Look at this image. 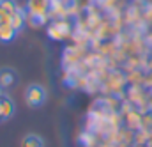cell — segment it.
<instances>
[{
	"instance_id": "cell-3",
	"label": "cell",
	"mask_w": 152,
	"mask_h": 147,
	"mask_svg": "<svg viewBox=\"0 0 152 147\" xmlns=\"http://www.w3.org/2000/svg\"><path fill=\"white\" fill-rule=\"evenodd\" d=\"M27 103L30 105V107H41L42 103H44V99H46V92H44V89L42 87H39V85H32L28 90H27Z\"/></svg>"
},
{
	"instance_id": "cell-8",
	"label": "cell",
	"mask_w": 152,
	"mask_h": 147,
	"mask_svg": "<svg viewBox=\"0 0 152 147\" xmlns=\"http://www.w3.org/2000/svg\"><path fill=\"white\" fill-rule=\"evenodd\" d=\"M14 83V74L11 71H2L0 73V87H11Z\"/></svg>"
},
{
	"instance_id": "cell-1",
	"label": "cell",
	"mask_w": 152,
	"mask_h": 147,
	"mask_svg": "<svg viewBox=\"0 0 152 147\" xmlns=\"http://www.w3.org/2000/svg\"><path fill=\"white\" fill-rule=\"evenodd\" d=\"M48 36H50V39H55V41L67 39V37L71 36V23L66 21V20H57V21L50 23Z\"/></svg>"
},
{
	"instance_id": "cell-6",
	"label": "cell",
	"mask_w": 152,
	"mask_h": 147,
	"mask_svg": "<svg viewBox=\"0 0 152 147\" xmlns=\"http://www.w3.org/2000/svg\"><path fill=\"white\" fill-rule=\"evenodd\" d=\"M21 147H44V142L37 135H27L21 140Z\"/></svg>"
},
{
	"instance_id": "cell-7",
	"label": "cell",
	"mask_w": 152,
	"mask_h": 147,
	"mask_svg": "<svg viewBox=\"0 0 152 147\" xmlns=\"http://www.w3.org/2000/svg\"><path fill=\"white\" fill-rule=\"evenodd\" d=\"M0 5H2V12L11 16V18L18 12V7H16V4L12 0H0Z\"/></svg>"
},
{
	"instance_id": "cell-10",
	"label": "cell",
	"mask_w": 152,
	"mask_h": 147,
	"mask_svg": "<svg viewBox=\"0 0 152 147\" xmlns=\"http://www.w3.org/2000/svg\"><path fill=\"white\" fill-rule=\"evenodd\" d=\"M0 98H2V87H0Z\"/></svg>"
},
{
	"instance_id": "cell-9",
	"label": "cell",
	"mask_w": 152,
	"mask_h": 147,
	"mask_svg": "<svg viewBox=\"0 0 152 147\" xmlns=\"http://www.w3.org/2000/svg\"><path fill=\"white\" fill-rule=\"evenodd\" d=\"M0 16H2V5H0Z\"/></svg>"
},
{
	"instance_id": "cell-2",
	"label": "cell",
	"mask_w": 152,
	"mask_h": 147,
	"mask_svg": "<svg viewBox=\"0 0 152 147\" xmlns=\"http://www.w3.org/2000/svg\"><path fill=\"white\" fill-rule=\"evenodd\" d=\"M16 32L18 30L12 27V18L2 12V16H0V41H4V43L11 41L16 36Z\"/></svg>"
},
{
	"instance_id": "cell-4",
	"label": "cell",
	"mask_w": 152,
	"mask_h": 147,
	"mask_svg": "<svg viewBox=\"0 0 152 147\" xmlns=\"http://www.w3.org/2000/svg\"><path fill=\"white\" fill-rule=\"evenodd\" d=\"M27 9L30 16H48L50 0H28Z\"/></svg>"
},
{
	"instance_id": "cell-5",
	"label": "cell",
	"mask_w": 152,
	"mask_h": 147,
	"mask_svg": "<svg viewBox=\"0 0 152 147\" xmlns=\"http://www.w3.org/2000/svg\"><path fill=\"white\" fill-rule=\"evenodd\" d=\"M14 112V105L7 98H0V119H9Z\"/></svg>"
}]
</instances>
